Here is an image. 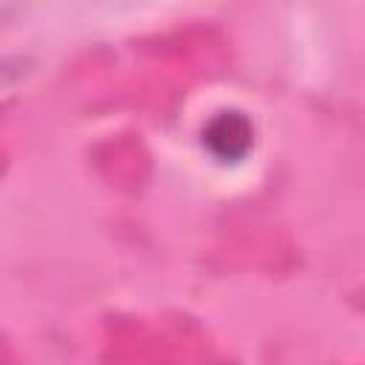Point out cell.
<instances>
[{
	"instance_id": "obj_1",
	"label": "cell",
	"mask_w": 365,
	"mask_h": 365,
	"mask_svg": "<svg viewBox=\"0 0 365 365\" xmlns=\"http://www.w3.org/2000/svg\"><path fill=\"white\" fill-rule=\"evenodd\" d=\"M202 145L222 165L242 163L254 148V123L242 111H220L202 128Z\"/></svg>"
}]
</instances>
